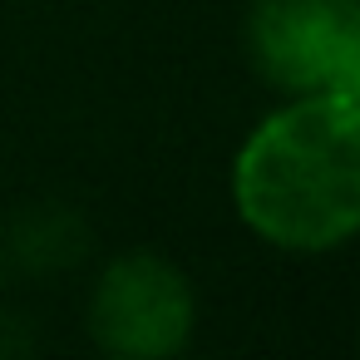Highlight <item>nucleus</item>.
Here are the masks:
<instances>
[{"instance_id":"f03ea898","label":"nucleus","mask_w":360,"mask_h":360,"mask_svg":"<svg viewBox=\"0 0 360 360\" xmlns=\"http://www.w3.org/2000/svg\"><path fill=\"white\" fill-rule=\"evenodd\" d=\"M84 330L104 360H178L198 335V286L153 247L114 252L89 281Z\"/></svg>"},{"instance_id":"f257e3e1","label":"nucleus","mask_w":360,"mask_h":360,"mask_svg":"<svg viewBox=\"0 0 360 360\" xmlns=\"http://www.w3.org/2000/svg\"><path fill=\"white\" fill-rule=\"evenodd\" d=\"M237 222L286 252L326 257L360 232V94H301L266 109L227 163Z\"/></svg>"},{"instance_id":"20e7f679","label":"nucleus","mask_w":360,"mask_h":360,"mask_svg":"<svg viewBox=\"0 0 360 360\" xmlns=\"http://www.w3.org/2000/svg\"><path fill=\"white\" fill-rule=\"evenodd\" d=\"M6 266H11V252H6V232H0V286H6Z\"/></svg>"},{"instance_id":"7ed1b4c3","label":"nucleus","mask_w":360,"mask_h":360,"mask_svg":"<svg viewBox=\"0 0 360 360\" xmlns=\"http://www.w3.org/2000/svg\"><path fill=\"white\" fill-rule=\"evenodd\" d=\"M242 50L281 99L360 94V0H252Z\"/></svg>"}]
</instances>
